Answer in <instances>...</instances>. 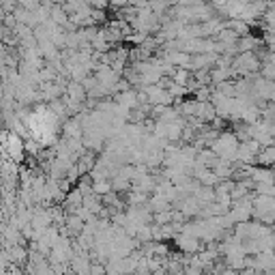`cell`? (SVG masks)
<instances>
[{"label":"cell","instance_id":"6da1fadb","mask_svg":"<svg viewBox=\"0 0 275 275\" xmlns=\"http://www.w3.org/2000/svg\"><path fill=\"white\" fill-rule=\"evenodd\" d=\"M174 241L178 245V250L180 252H185V254H198V252L202 250V243L200 238H196L194 234H187V232H178L174 234Z\"/></svg>","mask_w":275,"mask_h":275},{"label":"cell","instance_id":"5b68a950","mask_svg":"<svg viewBox=\"0 0 275 275\" xmlns=\"http://www.w3.org/2000/svg\"><path fill=\"white\" fill-rule=\"evenodd\" d=\"M88 273H106V264H92Z\"/></svg>","mask_w":275,"mask_h":275},{"label":"cell","instance_id":"277c9868","mask_svg":"<svg viewBox=\"0 0 275 275\" xmlns=\"http://www.w3.org/2000/svg\"><path fill=\"white\" fill-rule=\"evenodd\" d=\"M90 9H108L110 6V0H84Z\"/></svg>","mask_w":275,"mask_h":275},{"label":"cell","instance_id":"7a4b0ae2","mask_svg":"<svg viewBox=\"0 0 275 275\" xmlns=\"http://www.w3.org/2000/svg\"><path fill=\"white\" fill-rule=\"evenodd\" d=\"M275 162V146L271 144V146H262L258 150L256 155V166H262V168H271Z\"/></svg>","mask_w":275,"mask_h":275},{"label":"cell","instance_id":"3957f363","mask_svg":"<svg viewBox=\"0 0 275 275\" xmlns=\"http://www.w3.org/2000/svg\"><path fill=\"white\" fill-rule=\"evenodd\" d=\"M170 78H172V82H176L180 86H187V82H190V78H192V71L187 67H176L174 74H172Z\"/></svg>","mask_w":275,"mask_h":275}]
</instances>
